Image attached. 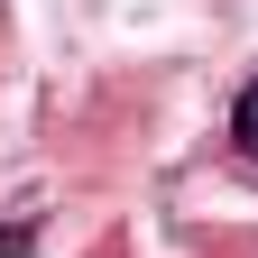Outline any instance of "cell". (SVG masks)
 Masks as SVG:
<instances>
[{
	"label": "cell",
	"instance_id": "6da1fadb",
	"mask_svg": "<svg viewBox=\"0 0 258 258\" xmlns=\"http://www.w3.org/2000/svg\"><path fill=\"white\" fill-rule=\"evenodd\" d=\"M231 139H240V157H258V74L240 83V102H231Z\"/></svg>",
	"mask_w": 258,
	"mask_h": 258
}]
</instances>
